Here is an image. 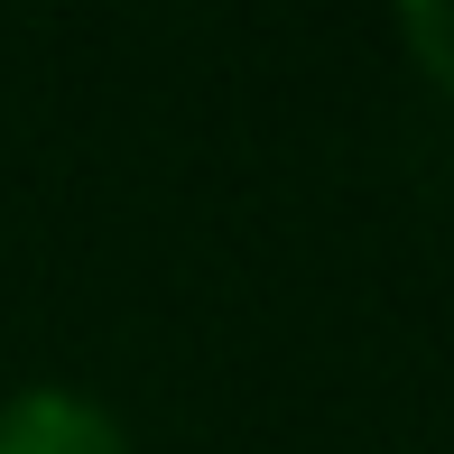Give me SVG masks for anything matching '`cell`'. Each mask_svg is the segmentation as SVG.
Masks as SVG:
<instances>
[{"label":"cell","instance_id":"obj_1","mask_svg":"<svg viewBox=\"0 0 454 454\" xmlns=\"http://www.w3.org/2000/svg\"><path fill=\"white\" fill-rule=\"evenodd\" d=\"M0 454H139L112 399L74 380H19L0 399Z\"/></svg>","mask_w":454,"mask_h":454},{"label":"cell","instance_id":"obj_2","mask_svg":"<svg viewBox=\"0 0 454 454\" xmlns=\"http://www.w3.org/2000/svg\"><path fill=\"white\" fill-rule=\"evenodd\" d=\"M389 28H399L408 66H418L427 84H436V93L454 102V0H408V10L389 19Z\"/></svg>","mask_w":454,"mask_h":454}]
</instances>
